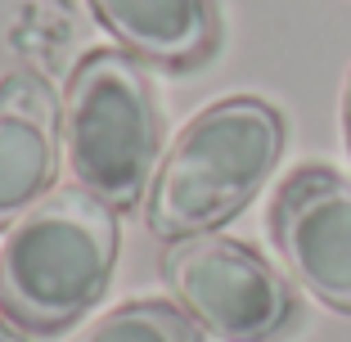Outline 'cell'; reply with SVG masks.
Returning <instances> with one entry per match:
<instances>
[{"instance_id": "52a82bcc", "label": "cell", "mask_w": 351, "mask_h": 342, "mask_svg": "<svg viewBox=\"0 0 351 342\" xmlns=\"http://www.w3.org/2000/svg\"><path fill=\"white\" fill-rule=\"evenodd\" d=\"M126 54L154 68H194L221 41L217 0H90Z\"/></svg>"}, {"instance_id": "3957f363", "label": "cell", "mask_w": 351, "mask_h": 342, "mask_svg": "<svg viewBox=\"0 0 351 342\" xmlns=\"http://www.w3.org/2000/svg\"><path fill=\"white\" fill-rule=\"evenodd\" d=\"M154 77L126 50H90L63 82V167L73 185L126 212L145 203L162 158Z\"/></svg>"}, {"instance_id": "277c9868", "label": "cell", "mask_w": 351, "mask_h": 342, "mask_svg": "<svg viewBox=\"0 0 351 342\" xmlns=\"http://www.w3.org/2000/svg\"><path fill=\"white\" fill-rule=\"evenodd\" d=\"M162 280L176 306L221 342H270L298 315L293 284L257 248L217 230L167 243Z\"/></svg>"}, {"instance_id": "6da1fadb", "label": "cell", "mask_w": 351, "mask_h": 342, "mask_svg": "<svg viewBox=\"0 0 351 342\" xmlns=\"http://www.w3.org/2000/svg\"><path fill=\"white\" fill-rule=\"evenodd\" d=\"M284 158V117L257 95H226L198 108L167 140L145 194V225L176 243L212 234L261 194Z\"/></svg>"}, {"instance_id": "ba28073f", "label": "cell", "mask_w": 351, "mask_h": 342, "mask_svg": "<svg viewBox=\"0 0 351 342\" xmlns=\"http://www.w3.org/2000/svg\"><path fill=\"white\" fill-rule=\"evenodd\" d=\"M68 342H203V329L171 302H122L86 320Z\"/></svg>"}, {"instance_id": "9c48e42d", "label": "cell", "mask_w": 351, "mask_h": 342, "mask_svg": "<svg viewBox=\"0 0 351 342\" xmlns=\"http://www.w3.org/2000/svg\"><path fill=\"white\" fill-rule=\"evenodd\" d=\"M73 41H77V23L63 0H27L19 19L10 23V50L23 59V68L45 77L68 63Z\"/></svg>"}, {"instance_id": "8fae6325", "label": "cell", "mask_w": 351, "mask_h": 342, "mask_svg": "<svg viewBox=\"0 0 351 342\" xmlns=\"http://www.w3.org/2000/svg\"><path fill=\"white\" fill-rule=\"evenodd\" d=\"M0 342H27V338H23V329H19V324H14L5 311H0Z\"/></svg>"}, {"instance_id": "7a4b0ae2", "label": "cell", "mask_w": 351, "mask_h": 342, "mask_svg": "<svg viewBox=\"0 0 351 342\" xmlns=\"http://www.w3.org/2000/svg\"><path fill=\"white\" fill-rule=\"evenodd\" d=\"M122 248V212L82 185L27 208L0 243V311L27 333L77 324L108 293Z\"/></svg>"}, {"instance_id": "5b68a950", "label": "cell", "mask_w": 351, "mask_h": 342, "mask_svg": "<svg viewBox=\"0 0 351 342\" xmlns=\"http://www.w3.org/2000/svg\"><path fill=\"white\" fill-rule=\"evenodd\" d=\"M270 239L311 297L351 315V176L298 167L270 203Z\"/></svg>"}, {"instance_id": "8992f818", "label": "cell", "mask_w": 351, "mask_h": 342, "mask_svg": "<svg viewBox=\"0 0 351 342\" xmlns=\"http://www.w3.org/2000/svg\"><path fill=\"white\" fill-rule=\"evenodd\" d=\"M63 167V95L50 77L14 68L0 77V230L54 189Z\"/></svg>"}, {"instance_id": "30bf717a", "label": "cell", "mask_w": 351, "mask_h": 342, "mask_svg": "<svg viewBox=\"0 0 351 342\" xmlns=\"http://www.w3.org/2000/svg\"><path fill=\"white\" fill-rule=\"evenodd\" d=\"M338 117H342V140H347V154H351V63H347V77H342V99H338Z\"/></svg>"}]
</instances>
